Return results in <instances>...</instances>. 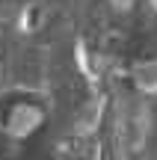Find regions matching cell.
<instances>
[{
    "label": "cell",
    "instance_id": "1",
    "mask_svg": "<svg viewBox=\"0 0 157 160\" xmlns=\"http://www.w3.org/2000/svg\"><path fill=\"white\" fill-rule=\"evenodd\" d=\"M45 119H47V116H45V107H42V104L21 98V101H12L9 107H6L0 128H3V133L9 139L24 142V139H30L36 131L45 128Z\"/></svg>",
    "mask_w": 157,
    "mask_h": 160
},
{
    "label": "cell",
    "instance_id": "2",
    "mask_svg": "<svg viewBox=\"0 0 157 160\" xmlns=\"http://www.w3.org/2000/svg\"><path fill=\"white\" fill-rule=\"evenodd\" d=\"M130 83L140 95H157V57H145L130 68Z\"/></svg>",
    "mask_w": 157,
    "mask_h": 160
}]
</instances>
